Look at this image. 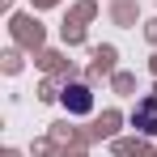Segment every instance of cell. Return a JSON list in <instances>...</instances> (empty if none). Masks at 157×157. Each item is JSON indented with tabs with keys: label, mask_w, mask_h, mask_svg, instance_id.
I'll return each instance as SVG.
<instances>
[{
	"label": "cell",
	"mask_w": 157,
	"mask_h": 157,
	"mask_svg": "<svg viewBox=\"0 0 157 157\" xmlns=\"http://www.w3.org/2000/svg\"><path fill=\"white\" fill-rule=\"evenodd\" d=\"M136 128L157 136V98H144V102L136 106Z\"/></svg>",
	"instance_id": "1"
},
{
	"label": "cell",
	"mask_w": 157,
	"mask_h": 157,
	"mask_svg": "<svg viewBox=\"0 0 157 157\" xmlns=\"http://www.w3.org/2000/svg\"><path fill=\"white\" fill-rule=\"evenodd\" d=\"M64 106H72V110H89V89H85V85H68V89H64Z\"/></svg>",
	"instance_id": "2"
}]
</instances>
